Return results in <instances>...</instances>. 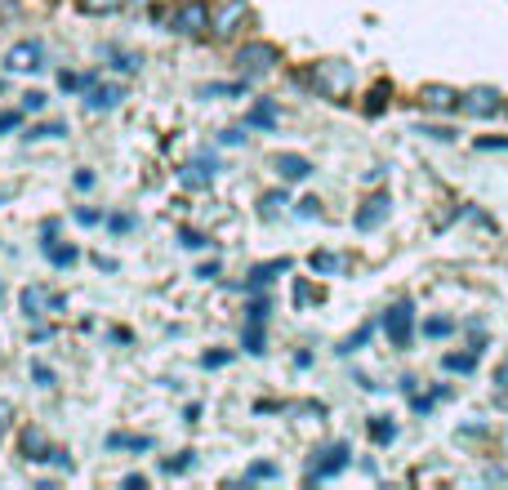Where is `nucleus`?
<instances>
[{
	"mask_svg": "<svg viewBox=\"0 0 508 490\" xmlns=\"http://www.w3.org/2000/svg\"><path fill=\"white\" fill-rule=\"evenodd\" d=\"M308 85H312L317 94H326V99H339V94H348V90H353V67H348V63H339V58L312 63Z\"/></svg>",
	"mask_w": 508,
	"mask_h": 490,
	"instance_id": "f257e3e1",
	"label": "nucleus"
},
{
	"mask_svg": "<svg viewBox=\"0 0 508 490\" xmlns=\"http://www.w3.org/2000/svg\"><path fill=\"white\" fill-rule=\"evenodd\" d=\"M170 31H179V36H201V31H210V4H206V0H183V4L170 13Z\"/></svg>",
	"mask_w": 508,
	"mask_h": 490,
	"instance_id": "f03ea898",
	"label": "nucleus"
},
{
	"mask_svg": "<svg viewBox=\"0 0 508 490\" xmlns=\"http://www.w3.org/2000/svg\"><path fill=\"white\" fill-rule=\"evenodd\" d=\"M276 58H281L276 45H267V40H250V45H241L237 67H241V76H263V72H272Z\"/></svg>",
	"mask_w": 508,
	"mask_h": 490,
	"instance_id": "7ed1b4c3",
	"label": "nucleus"
},
{
	"mask_svg": "<svg viewBox=\"0 0 508 490\" xmlns=\"http://www.w3.org/2000/svg\"><path fill=\"white\" fill-rule=\"evenodd\" d=\"M344 468H348V446L335 442V446H326V451L308 464V482H330V477H339Z\"/></svg>",
	"mask_w": 508,
	"mask_h": 490,
	"instance_id": "20e7f679",
	"label": "nucleus"
},
{
	"mask_svg": "<svg viewBox=\"0 0 508 490\" xmlns=\"http://www.w3.org/2000/svg\"><path fill=\"white\" fill-rule=\"evenodd\" d=\"M215 174H219V161H215L210 152H201V156H192V161L179 170V183H183L188 192H201V188L215 183Z\"/></svg>",
	"mask_w": 508,
	"mask_h": 490,
	"instance_id": "39448f33",
	"label": "nucleus"
},
{
	"mask_svg": "<svg viewBox=\"0 0 508 490\" xmlns=\"http://www.w3.org/2000/svg\"><path fill=\"white\" fill-rule=\"evenodd\" d=\"M410 326H415V308H410V299H401V303H392V308L383 312V330H388V339H392L397 348L410 344Z\"/></svg>",
	"mask_w": 508,
	"mask_h": 490,
	"instance_id": "423d86ee",
	"label": "nucleus"
},
{
	"mask_svg": "<svg viewBox=\"0 0 508 490\" xmlns=\"http://www.w3.org/2000/svg\"><path fill=\"white\" fill-rule=\"evenodd\" d=\"M241 22H246V0H228V4L210 9V27H215V36H219V40L237 36V31H241Z\"/></svg>",
	"mask_w": 508,
	"mask_h": 490,
	"instance_id": "0eeeda50",
	"label": "nucleus"
},
{
	"mask_svg": "<svg viewBox=\"0 0 508 490\" xmlns=\"http://www.w3.org/2000/svg\"><path fill=\"white\" fill-rule=\"evenodd\" d=\"M40 58H45V45H40V40H18V45L4 54V67H9V72H36Z\"/></svg>",
	"mask_w": 508,
	"mask_h": 490,
	"instance_id": "6e6552de",
	"label": "nucleus"
},
{
	"mask_svg": "<svg viewBox=\"0 0 508 490\" xmlns=\"http://www.w3.org/2000/svg\"><path fill=\"white\" fill-rule=\"evenodd\" d=\"M460 108L469 112V117H495V112H504V99L495 94V90H469V94H460Z\"/></svg>",
	"mask_w": 508,
	"mask_h": 490,
	"instance_id": "1a4fd4ad",
	"label": "nucleus"
},
{
	"mask_svg": "<svg viewBox=\"0 0 508 490\" xmlns=\"http://www.w3.org/2000/svg\"><path fill=\"white\" fill-rule=\"evenodd\" d=\"M388 210H392V201H388V192H375L362 210H357V219H353V228L357 232H375L383 219H388Z\"/></svg>",
	"mask_w": 508,
	"mask_h": 490,
	"instance_id": "9d476101",
	"label": "nucleus"
},
{
	"mask_svg": "<svg viewBox=\"0 0 508 490\" xmlns=\"http://www.w3.org/2000/svg\"><path fill=\"white\" fill-rule=\"evenodd\" d=\"M121 99H126V85H117V81L85 90V108L90 112H112V108H121Z\"/></svg>",
	"mask_w": 508,
	"mask_h": 490,
	"instance_id": "9b49d317",
	"label": "nucleus"
},
{
	"mask_svg": "<svg viewBox=\"0 0 508 490\" xmlns=\"http://www.w3.org/2000/svg\"><path fill=\"white\" fill-rule=\"evenodd\" d=\"M272 170H276L285 183H303V179L312 174V165H308L303 156H294V152H281V156L272 161Z\"/></svg>",
	"mask_w": 508,
	"mask_h": 490,
	"instance_id": "f8f14e48",
	"label": "nucleus"
},
{
	"mask_svg": "<svg viewBox=\"0 0 508 490\" xmlns=\"http://www.w3.org/2000/svg\"><path fill=\"white\" fill-rule=\"evenodd\" d=\"M419 99H424V108H433V112H455V108H460V94H455L451 85H428Z\"/></svg>",
	"mask_w": 508,
	"mask_h": 490,
	"instance_id": "ddd939ff",
	"label": "nucleus"
},
{
	"mask_svg": "<svg viewBox=\"0 0 508 490\" xmlns=\"http://www.w3.org/2000/svg\"><path fill=\"white\" fill-rule=\"evenodd\" d=\"M49 451H54V446L45 442V433H40V428H27V433H22V459L45 464V459H49Z\"/></svg>",
	"mask_w": 508,
	"mask_h": 490,
	"instance_id": "4468645a",
	"label": "nucleus"
},
{
	"mask_svg": "<svg viewBox=\"0 0 508 490\" xmlns=\"http://www.w3.org/2000/svg\"><path fill=\"white\" fill-rule=\"evenodd\" d=\"M281 272H290V258H272V263H258L250 272V281H246V290H263L272 276H281Z\"/></svg>",
	"mask_w": 508,
	"mask_h": 490,
	"instance_id": "2eb2a0df",
	"label": "nucleus"
},
{
	"mask_svg": "<svg viewBox=\"0 0 508 490\" xmlns=\"http://www.w3.org/2000/svg\"><path fill=\"white\" fill-rule=\"evenodd\" d=\"M18 303H22V312L36 321V317H45V308H49V294H45L40 285H27V290L18 294Z\"/></svg>",
	"mask_w": 508,
	"mask_h": 490,
	"instance_id": "dca6fc26",
	"label": "nucleus"
},
{
	"mask_svg": "<svg viewBox=\"0 0 508 490\" xmlns=\"http://www.w3.org/2000/svg\"><path fill=\"white\" fill-rule=\"evenodd\" d=\"M156 442L152 437H126V433H112L108 437V451H152Z\"/></svg>",
	"mask_w": 508,
	"mask_h": 490,
	"instance_id": "f3484780",
	"label": "nucleus"
},
{
	"mask_svg": "<svg viewBox=\"0 0 508 490\" xmlns=\"http://www.w3.org/2000/svg\"><path fill=\"white\" fill-rule=\"evenodd\" d=\"M94 81H99L94 72H85V76H76V72H58V90H63V94H76V90H90Z\"/></svg>",
	"mask_w": 508,
	"mask_h": 490,
	"instance_id": "a211bd4d",
	"label": "nucleus"
},
{
	"mask_svg": "<svg viewBox=\"0 0 508 490\" xmlns=\"http://www.w3.org/2000/svg\"><path fill=\"white\" fill-rule=\"evenodd\" d=\"M246 125H254V129H272V125H276V103H254Z\"/></svg>",
	"mask_w": 508,
	"mask_h": 490,
	"instance_id": "6ab92c4d",
	"label": "nucleus"
},
{
	"mask_svg": "<svg viewBox=\"0 0 508 490\" xmlns=\"http://www.w3.org/2000/svg\"><path fill=\"white\" fill-rule=\"evenodd\" d=\"M103 58H117V63H112L117 72H138V67H143V58H138V54H121L117 45H108V49H103Z\"/></svg>",
	"mask_w": 508,
	"mask_h": 490,
	"instance_id": "aec40b11",
	"label": "nucleus"
},
{
	"mask_svg": "<svg viewBox=\"0 0 508 490\" xmlns=\"http://www.w3.org/2000/svg\"><path fill=\"white\" fill-rule=\"evenodd\" d=\"M312 272H344V254L317 249V254H312Z\"/></svg>",
	"mask_w": 508,
	"mask_h": 490,
	"instance_id": "412c9836",
	"label": "nucleus"
},
{
	"mask_svg": "<svg viewBox=\"0 0 508 490\" xmlns=\"http://www.w3.org/2000/svg\"><path fill=\"white\" fill-rule=\"evenodd\" d=\"M45 254H49V263H54V267H72V263H76V258H81V254H76V249H72V245H45Z\"/></svg>",
	"mask_w": 508,
	"mask_h": 490,
	"instance_id": "4be33fe9",
	"label": "nucleus"
},
{
	"mask_svg": "<svg viewBox=\"0 0 508 490\" xmlns=\"http://www.w3.org/2000/svg\"><path fill=\"white\" fill-rule=\"evenodd\" d=\"M241 344H246V353H250V357H263V330H258V321H246Z\"/></svg>",
	"mask_w": 508,
	"mask_h": 490,
	"instance_id": "5701e85b",
	"label": "nucleus"
},
{
	"mask_svg": "<svg viewBox=\"0 0 508 490\" xmlns=\"http://www.w3.org/2000/svg\"><path fill=\"white\" fill-rule=\"evenodd\" d=\"M201 94L206 99H237V94H246V81H237V85H206Z\"/></svg>",
	"mask_w": 508,
	"mask_h": 490,
	"instance_id": "b1692460",
	"label": "nucleus"
},
{
	"mask_svg": "<svg viewBox=\"0 0 508 490\" xmlns=\"http://www.w3.org/2000/svg\"><path fill=\"white\" fill-rule=\"evenodd\" d=\"M281 206H285V192H267V197L258 201V214H263V219H276Z\"/></svg>",
	"mask_w": 508,
	"mask_h": 490,
	"instance_id": "393cba45",
	"label": "nucleus"
},
{
	"mask_svg": "<svg viewBox=\"0 0 508 490\" xmlns=\"http://www.w3.org/2000/svg\"><path fill=\"white\" fill-rule=\"evenodd\" d=\"M272 477H281L276 464H250V468H246V482H272Z\"/></svg>",
	"mask_w": 508,
	"mask_h": 490,
	"instance_id": "a878e982",
	"label": "nucleus"
},
{
	"mask_svg": "<svg viewBox=\"0 0 508 490\" xmlns=\"http://www.w3.org/2000/svg\"><path fill=\"white\" fill-rule=\"evenodd\" d=\"M371 335H375V326H362V330H357V335H348V339H344V344H339V353H344V357H348V353H357V348H362V344H366V339H371Z\"/></svg>",
	"mask_w": 508,
	"mask_h": 490,
	"instance_id": "bb28decb",
	"label": "nucleus"
},
{
	"mask_svg": "<svg viewBox=\"0 0 508 490\" xmlns=\"http://www.w3.org/2000/svg\"><path fill=\"white\" fill-rule=\"evenodd\" d=\"M76 4H81L85 13H117L126 0H76Z\"/></svg>",
	"mask_w": 508,
	"mask_h": 490,
	"instance_id": "cd10ccee",
	"label": "nucleus"
},
{
	"mask_svg": "<svg viewBox=\"0 0 508 490\" xmlns=\"http://www.w3.org/2000/svg\"><path fill=\"white\" fill-rule=\"evenodd\" d=\"M63 134H67V125L45 121V125H31V134H27V138H63Z\"/></svg>",
	"mask_w": 508,
	"mask_h": 490,
	"instance_id": "c85d7f7f",
	"label": "nucleus"
},
{
	"mask_svg": "<svg viewBox=\"0 0 508 490\" xmlns=\"http://www.w3.org/2000/svg\"><path fill=\"white\" fill-rule=\"evenodd\" d=\"M451 330H455V326H451L446 317H433V321H424V335H428V339H446Z\"/></svg>",
	"mask_w": 508,
	"mask_h": 490,
	"instance_id": "c756f323",
	"label": "nucleus"
},
{
	"mask_svg": "<svg viewBox=\"0 0 508 490\" xmlns=\"http://www.w3.org/2000/svg\"><path fill=\"white\" fill-rule=\"evenodd\" d=\"M371 437H375V442H380V446H383V442H392V437H397V428H392V424H388V419H383V415H380V419L371 424Z\"/></svg>",
	"mask_w": 508,
	"mask_h": 490,
	"instance_id": "7c9ffc66",
	"label": "nucleus"
},
{
	"mask_svg": "<svg viewBox=\"0 0 508 490\" xmlns=\"http://www.w3.org/2000/svg\"><path fill=\"white\" fill-rule=\"evenodd\" d=\"M45 103H49V99H45L40 90H27V94H22V112H45Z\"/></svg>",
	"mask_w": 508,
	"mask_h": 490,
	"instance_id": "2f4dec72",
	"label": "nucleus"
},
{
	"mask_svg": "<svg viewBox=\"0 0 508 490\" xmlns=\"http://www.w3.org/2000/svg\"><path fill=\"white\" fill-rule=\"evenodd\" d=\"M477 353H482V348H473L469 357H446L442 366H446V370H473V366H477Z\"/></svg>",
	"mask_w": 508,
	"mask_h": 490,
	"instance_id": "473e14b6",
	"label": "nucleus"
},
{
	"mask_svg": "<svg viewBox=\"0 0 508 490\" xmlns=\"http://www.w3.org/2000/svg\"><path fill=\"white\" fill-rule=\"evenodd\" d=\"M192 464H197V459H192V455H179V459H165V464H161V468H165V473H170V477H174V473H188V468H192Z\"/></svg>",
	"mask_w": 508,
	"mask_h": 490,
	"instance_id": "72a5a7b5",
	"label": "nucleus"
},
{
	"mask_svg": "<svg viewBox=\"0 0 508 490\" xmlns=\"http://www.w3.org/2000/svg\"><path fill=\"white\" fill-rule=\"evenodd\" d=\"M246 321H258V326L267 321V299H254L250 308H246Z\"/></svg>",
	"mask_w": 508,
	"mask_h": 490,
	"instance_id": "f704fd0d",
	"label": "nucleus"
},
{
	"mask_svg": "<svg viewBox=\"0 0 508 490\" xmlns=\"http://www.w3.org/2000/svg\"><path fill=\"white\" fill-rule=\"evenodd\" d=\"M31 379H36L40 388H54V370L40 366V362H31Z\"/></svg>",
	"mask_w": 508,
	"mask_h": 490,
	"instance_id": "c9c22d12",
	"label": "nucleus"
},
{
	"mask_svg": "<svg viewBox=\"0 0 508 490\" xmlns=\"http://www.w3.org/2000/svg\"><path fill=\"white\" fill-rule=\"evenodd\" d=\"M179 241L188 245V249H201V245H210L206 237H201V232H192V228H183V232H179Z\"/></svg>",
	"mask_w": 508,
	"mask_h": 490,
	"instance_id": "e433bc0d",
	"label": "nucleus"
},
{
	"mask_svg": "<svg viewBox=\"0 0 508 490\" xmlns=\"http://www.w3.org/2000/svg\"><path fill=\"white\" fill-rule=\"evenodd\" d=\"M228 362H232V353H210L201 366H206V370H219V366H228Z\"/></svg>",
	"mask_w": 508,
	"mask_h": 490,
	"instance_id": "4c0bfd02",
	"label": "nucleus"
},
{
	"mask_svg": "<svg viewBox=\"0 0 508 490\" xmlns=\"http://www.w3.org/2000/svg\"><path fill=\"white\" fill-rule=\"evenodd\" d=\"M108 228H112V232H129V228H134V219H129V214H112V219H108Z\"/></svg>",
	"mask_w": 508,
	"mask_h": 490,
	"instance_id": "58836bf2",
	"label": "nucleus"
},
{
	"mask_svg": "<svg viewBox=\"0 0 508 490\" xmlns=\"http://www.w3.org/2000/svg\"><path fill=\"white\" fill-rule=\"evenodd\" d=\"M477 147H482V152H508V138H482Z\"/></svg>",
	"mask_w": 508,
	"mask_h": 490,
	"instance_id": "ea45409f",
	"label": "nucleus"
},
{
	"mask_svg": "<svg viewBox=\"0 0 508 490\" xmlns=\"http://www.w3.org/2000/svg\"><path fill=\"white\" fill-rule=\"evenodd\" d=\"M18 121H22V112H0V134L4 129H18Z\"/></svg>",
	"mask_w": 508,
	"mask_h": 490,
	"instance_id": "a19ab883",
	"label": "nucleus"
},
{
	"mask_svg": "<svg viewBox=\"0 0 508 490\" xmlns=\"http://www.w3.org/2000/svg\"><path fill=\"white\" fill-rule=\"evenodd\" d=\"M219 143H228V147H237V143H246V134H241V129H223V134H219Z\"/></svg>",
	"mask_w": 508,
	"mask_h": 490,
	"instance_id": "79ce46f5",
	"label": "nucleus"
},
{
	"mask_svg": "<svg viewBox=\"0 0 508 490\" xmlns=\"http://www.w3.org/2000/svg\"><path fill=\"white\" fill-rule=\"evenodd\" d=\"M294 214H299V219H317V201H312V197H308V201H299V210H294Z\"/></svg>",
	"mask_w": 508,
	"mask_h": 490,
	"instance_id": "37998d69",
	"label": "nucleus"
},
{
	"mask_svg": "<svg viewBox=\"0 0 508 490\" xmlns=\"http://www.w3.org/2000/svg\"><path fill=\"white\" fill-rule=\"evenodd\" d=\"M99 219H103V214H99V210H76V223H85V228H94V223H99Z\"/></svg>",
	"mask_w": 508,
	"mask_h": 490,
	"instance_id": "c03bdc74",
	"label": "nucleus"
},
{
	"mask_svg": "<svg viewBox=\"0 0 508 490\" xmlns=\"http://www.w3.org/2000/svg\"><path fill=\"white\" fill-rule=\"evenodd\" d=\"M49 459H54L58 468H67V473H72V455H67V451H58V446H54V451H49Z\"/></svg>",
	"mask_w": 508,
	"mask_h": 490,
	"instance_id": "a18cd8bd",
	"label": "nucleus"
},
{
	"mask_svg": "<svg viewBox=\"0 0 508 490\" xmlns=\"http://www.w3.org/2000/svg\"><path fill=\"white\" fill-rule=\"evenodd\" d=\"M294 303H312V285L299 281V285H294Z\"/></svg>",
	"mask_w": 508,
	"mask_h": 490,
	"instance_id": "49530a36",
	"label": "nucleus"
},
{
	"mask_svg": "<svg viewBox=\"0 0 508 490\" xmlns=\"http://www.w3.org/2000/svg\"><path fill=\"white\" fill-rule=\"evenodd\" d=\"M121 486H126V490H143V486H147V477H138V473H129V477H126V482H121Z\"/></svg>",
	"mask_w": 508,
	"mask_h": 490,
	"instance_id": "de8ad7c7",
	"label": "nucleus"
},
{
	"mask_svg": "<svg viewBox=\"0 0 508 490\" xmlns=\"http://www.w3.org/2000/svg\"><path fill=\"white\" fill-rule=\"evenodd\" d=\"M197 276H206V281H215V276H219V263H206V267H197Z\"/></svg>",
	"mask_w": 508,
	"mask_h": 490,
	"instance_id": "09e8293b",
	"label": "nucleus"
},
{
	"mask_svg": "<svg viewBox=\"0 0 508 490\" xmlns=\"http://www.w3.org/2000/svg\"><path fill=\"white\" fill-rule=\"evenodd\" d=\"M495 383H500V388H504V392H508V362H504V366H500V374H495Z\"/></svg>",
	"mask_w": 508,
	"mask_h": 490,
	"instance_id": "8fccbe9b",
	"label": "nucleus"
},
{
	"mask_svg": "<svg viewBox=\"0 0 508 490\" xmlns=\"http://www.w3.org/2000/svg\"><path fill=\"white\" fill-rule=\"evenodd\" d=\"M0 437H4V419H0Z\"/></svg>",
	"mask_w": 508,
	"mask_h": 490,
	"instance_id": "3c124183",
	"label": "nucleus"
}]
</instances>
